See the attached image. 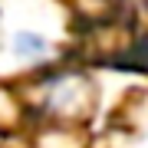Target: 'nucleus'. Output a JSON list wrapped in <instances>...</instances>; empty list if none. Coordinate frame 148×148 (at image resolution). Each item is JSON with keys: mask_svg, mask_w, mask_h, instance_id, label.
Here are the masks:
<instances>
[]
</instances>
